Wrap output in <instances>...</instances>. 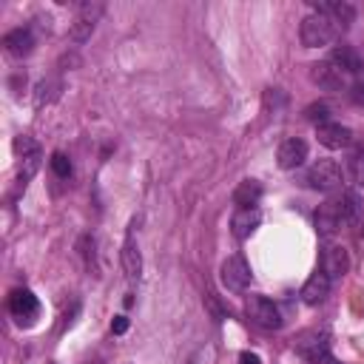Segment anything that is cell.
Here are the masks:
<instances>
[{"mask_svg": "<svg viewBox=\"0 0 364 364\" xmlns=\"http://www.w3.org/2000/svg\"><path fill=\"white\" fill-rule=\"evenodd\" d=\"M301 43L307 46V48H318V46H330L333 40H336V34H338V26L327 17V14H318V11H313V14H307L304 20H301Z\"/></svg>", "mask_w": 364, "mask_h": 364, "instance_id": "cell-1", "label": "cell"}, {"mask_svg": "<svg viewBox=\"0 0 364 364\" xmlns=\"http://www.w3.org/2000/svg\"><path fill=\"white\" fill-rule=\"evenodd\" d=\"M341 179H344V171H341L338 162H333V159H318V162H313L310 171H307V176H304V182H307L310 188H316V191H336V188L341 185Z\"/></svg>", "mask_w": 364, "mask_h": 364, "instance_id": "cell-2", "label": "cell"}, {"mask_svg": "<svg viewBox=\"0 0 364 364\" xmlns=\"http://www.w3.org/2000/svg\"><path fill=\"white\" fill-rule=\"evenodd\" d=\"M245 310H247V318H250L253 324L264 327V330H279V327H282V313H279V307H276L270 299H264V296H247Z\"/></svg>", "mask_w": 364, "mask_h": 364, "instance_id": "cell-3", "label": "cell"}, {"mask_svg": "<svg viewBox=\"0 0 364 364\" xmlns=\"http://www.w3.org/2000/svg\"><path fill=\"white\" fill-rule=\"evenodd\" d=\"M102 11H105L102 3H80L77 6V17L71 23V40L74 43H85L91 37V31H94V26H97Z\"/></svg>", "mask_w": 364, "mask_h": 364, "instance_id": "cell-4", "label": "cell"}, {"mask_svg": "<svg viewBox=\"0 0 364 364\" xmlns=\"http://www.w3.org/2000/svg\"><path fill=\"white\" fill-rule=\"evenodd\" d=\"M9 313L14 316L17 324L28 327V324H34V318L40 313V301H37V296L31 290H14L9 296Z\"/></svg>", "mask_w": 364, "mask_h": 364, "instance_id": "cell-5", "label": "cell"}, {"mask_svg": "<svg viewBox=\"0 0 364 364\" xmlns=\"http://www.w3.org/2000/svg\"><path fill=\"white\" fill-rule=\"evenodd\" d=\"M222 284L228 290H233V293H239V290H245L250 284V267H247L245 256L225 259V264H222Z\"/></svg>", "mask_w": 364, "mask_h": 364, "instance_id": "cell-6", "label": "cell"}, {"mask_svg": "<svg viewBox=\"0 0 364 364\" xmlns=\"http://www.w3.org/2000/svg\"><path fill=\"white\" fill-rule=\"evenodd\" d=\"M341 225H344V219H341V205H338V199H327L324 205H318V210H316V230H318L321 236H333Z\"/></svg>", "mask_w": 364, "mask_h": 364, "instance_id": "cell-7", "label": "cell"}, {"mask_svg": "<svg viewBox=\"0 0 364 364\" xmlns=\"http://www.w3.org/2000/svg\"><path fill=\"white\" fill-rule=\"evenodd\" d=\"M313 80L324 88V91H341L344 85H347V74L338 68V65H333L330 60H324V63H316L313 65Z\"/></svg>", "mask_w": 364, "mask_h": 364, "instance_id": "cell-8", "label": "cell"}, {"mask_svg": "<svg viewBox=\"0 0 364 364\" xmlns=\"http://www.w3.org/2000/svg\"><path fill=\"white\" fill-rule=\"evenodd\" d=\"M347 267H350V259H347V250H344V247L327 245V247L321 250V273L330 276V282H333V279H341V276L347 273Z\"/></svg>", "mask_w": 364, "mask_h": 364, "instance_id": "cell-9", "label": "cell"}, {"mask_svg": "<svg viewBox=\"0 0 364 364\" xmlns=\"http://www.w3.org/2000/svg\"><path fill=\"white\" fill-rule=\"evenodd\" d=\"M316 136L324 148H347L353 142V131L341 122H321L316 128Z\"/></svg>", "mask_w": 364, "mask_h": 364, "instance_id": "cell-10", "label": "cell"}, {"mask_svg": "<svg viewBox=\"0 0 364 364\" xmlns=\"http://www.w3.org/2000/svg\"><path fill=\"white\" fill-rule=\"evenodd\" d=\"M276 159H279V168L282 171H293V168H299L304 159H307V142L304 139H284L282 145H279V154H276Z\"/></svg>", "mask_w": 364, "mask_h": 364, "instance_id": "cell-11", "label": "cell"}, {"mask_svg": "<svg viewBox=\"0 0 364 364\" xmlns=\"http://www.w3.org/2000/svg\"><path fill=\"white\" fill-rule=\"evenodd\" d=\"M313 6H316L318 14H327L338 28H347L355 20V9L350 3H344V0H321V3L316 0Z\"/></svg>", "mask_w": 364, "mask_h": 364, "instance_id": "cell-12", "label": "cell"}, {"mask_svg": "<svg viewBox=\"0 0 364 364\" xmlns=\"http://www.w3.org/2000/svg\"><path fill=\"white\" fill-rule=\"evenodd\" d=\"M330 63H333V65H338L347 77H355V74H361V71H364V60H361V54H358L353 46H336V48H333Z\"/></svg>", "mask_w": 364, "mask_h": 364, "instance_id": "cell-13", "label": "cell"}, {"mask_svg": "<svg viewBox=\"0 0 364 364\" xmlns=\"http://www.w3.org/2000/svg\"><path fill=\"white\" fill-rule=\"evenodd\" d=\"M296 350L307 358V361H324L327 358V336L324 333H304L299 341H296Z\"/></svg>", "mask_w": 364, "mask_h": 364, "instance_id": "cell-14", "label": "cell"}, {"mask_svg": "<svg viewBox=\"0 0 364 364\" xmlns=\"http://www.w3.org/2000/svg\"><path fill=\"white\" fill-rule=\"evenodd\" d=\"M3 46L11 57H26L34 51V34H31V28H14L3 37Z\"/></svg>", "mask_w": 364, "mask_h": 364, "instance_id": "cell-15", "label": "cell"}, {"mask_svg": "<svg viewBox=\"0 0 364 364\" xmlns=\"http://www.w3.org/2000/svg\"><path fill=\"white\" fill-rule=\"evenodd\" d=\"M259 222H262L259 208H239V210L233 213V219H230L233 236H236V239H247V236L259 228Z\"/></svg>", "mask_w": 364, "mask_h": 364, "instance_id": "cell-16", "label": "cell"}, {"mask_svg": "<svg viewBox=\"0 0 364 364\" xmlns=\"http://www.w3.org/2000/svg\"><path fill=\"white\" fill-rule=\"evenodd\" d=\"M327 293H330V276H324V273L318 270V273H313V276L304 282V287H301V301H304V304H321V301L327 299Z\"/></svg>", "mask_w": 364, "mask_h": 364, "instance_id": "cell-17", "label": "cell"}, {"mask_svg": "<svg viewBox=\"0 0 364 364\" xmlns=\"http://www.w3.org/2000/svg\"><path fill=\"white\" fill-rule=\"evenodd\" d=\"M122 267H125V276L131 282H136L139 273H142V256H139V247H136V239H134L131 230H128L125 245H122Z\"/></svg>", "mask_w": 364, "mask_h": 364, "instance_id": "cell-18", "label": "cell"}, {"mask_svg": "<svg viewBox=\"0 0 364 364\" xmlns=\"http://www.w3.org/2000/svg\"><path fill=\"white\" fill-rule=\"evenodd\" d=\"M262 199V185L256 179H245L239 182V188L233 191V202L239 208H256V202Z\"/></svg>", "mask_w": 364, "mask_h": 364, "instance_id": "cell-19", "label": "cell"}, {"mask_svg": "<svg viewBox=\"0 0 364 364\" xmlns=\"http://www.w3.org/2000/svg\"><path fill=\"white\" fill-rule=\"evenodd\" d=\"M338 205H341V219H344V225H355V222L361 219L364 205H361L358 193H353V191L341 193V196H338Z\"/></svg>", "mask_w": 364, "mask_h": 364, "instance_id": "cell-20", "label": "cell"}, {"mask_svg": "<svg viewBox=\"0 0 364 364\" xmlns=\"http://www.w3.org/2000/svg\"><path fill=\"white\" fill-rule=\"evenodd\" d=\"M23 159V165H20V176H17V182H20V188H26V182L37 173V168H40V148L37 151H31V154H26V156H20Z\"/></svg>", "mask_w": 364, "mask_h": 364, "instance_id": "cell-21", "label": "cell"}, {"mask_svg": "<svg viewBox=\"0 0 364 364\" xmlns=\"http://www.w3.org/2000/svg\"><path fill=\"white\" fill-rule=\"evenodd\" d=\"M48 162H51V171H54L60 179H68V176H71V162H68V156H65L63 151H54Z\"/></svg>", "mask_w": 364, "mask_h": 364, "instance_id": "cell-22", "label": "cell"}, {"mask_svg": "<svg viewBox=\"0 0 364 364\" xmlns=\"http://www.w3.org/2000/svg\"><path fill=\"white\" fill-rule=\"evenodd\" d=\"M350 173L358 185H364V148H358L353 156H350Z\"/></svg>", "mask_w": 364, "mask_h": 364, "instance_id": "cell-23", "label": "cell"}, {"mask_svg": "<svg viewBox=\"0 0 364 364\" xmlns=\"http://www.w3.org/2000/svg\"><path fill=\"white\" fill-rule=\"evenodd\" d=\"M80 253H82L85 264L91 267V264H94V239H91V236H82V239H80Z\"/></svg>", "mask_w": 364, "mask_h": 364, "instance_id": "cell-24", "label": "cell"}, {"mask_svg": "<svg viewBox=\"0 0 364 364\" xmlns=\"http://www.w3.org/2000/svg\"><path fill=\"white\" fill-rule=\"evenodd\" d=\"M14 151H17L20 156H26V154L37 151V142H34V139H28V136H17V139H14Z\"/></svg>", "mask_w": 364, "mask_h": 364, "instance_id": "cell-25", "label": "cell"}, {"mask_svg": "<svg viewBox=\"0 0 364 364\" xmlns=\"http://www.w3.org/2000/svg\"><path fill=\"white\" fill-rule=\"evenodd\" d=\"M307 119H318V125L327 122V105H310L307 108Z\"/></svg>", "mask_w": 364, "mask_h": 364, "instance_id": "cell-26", "label": "cell"}, {"mask_svg": "<svg viewBox=\"0 0 364 364\" xmlns=\"http://www.w3.org/2000/svg\"><path fill=\"white\" fill-rule=\"evenodd\" d=\"M111 330H114L117 336H122V333L128 330V318H125V316H117V318L111 321Z\"/></svg>", "mask_w": 364, "mask_h": 364, "instance_id": "cell-27", "label": "cell"}, {"mask_svg": "<svg viewBox=\"0 0 364 364\" xmlns=\"http://www.w3.org/2000/svg\"><path fill=\"white\" fill-rule=\"evenodd\" d=\"M350 97H353V102H355V105H361V108H364V85H355V88L350 91Z\"/></svg>", "mask_w": 364, "mask_h": 364, "instance_id": "cell-28", "label": "cell"}, {"mask_svg": "<svg viewBox=\"0 0 364 364\" xmlns=\"http://www.w3.org/2000/svg\"><path fill=\"white\" fill-rule=\"evenodd\" d=\"M239 361H242V364H262L256 353H242V358H239Z\"/></svg>", "mask_w": 364, "mask_h": 364, "instance_id": "cell-29", "label": "cell"}]
</instances>
